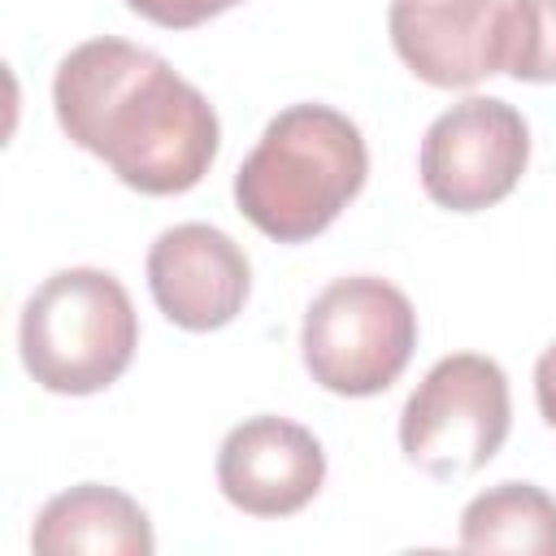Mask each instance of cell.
<instances>
[{
	"mask_svg": "<svg viewBox=\"0 0 556 556\" xmlns=\"http://www.w3.org/2000/svg\"><path fill=\"white\" fill-rule=\"evenodd\" d=\"M508 426L513 400L504 369L491 356L456 352L443 356L408 395L400 413V447L421 473L456 482L478 473L504 447Z\"/></svg>",
	"mask_w": 556,
	"mask_h": 556,
	"instance_id": "obj_5",
	"label": "cell"
},
{
	"mask_svg": "<svg viewBox=\"0 0 556 556\" xmlns=\"http://www.w3.org/2000/svg\"><path fill=\"white\" fill-rule=\"evenodd\" d=\"M300 348L317 387L334 395H378L404 374L417 348V313L408 295L382 278H334L308 304Z\"/></svg>",
	"mask_w": 556,
	"mask_h": 556,
	"instance_id": "obj_4",
	"label": "cell"
},
{
	"mask_svg": "<svg viewBox=\"0 0 556 556\" xmlns=\"http://www.w3.org/2000/svg\"><path fill=\"white\" fill-rule=\"evenodd\" d=\"M148 287L156 308L182 330H217L243 313L252 269L243 248L204 222L156 235L148 252Z\"/></svg>",
	"mask_w": 556,
	"mask_h": 556,
	"instance_id": "obj_7",
	"label": "cell"
},
{
	"mask_svg": "<svg viewBox=\"0 0 556 556\" xmlns=\"http://www.w3.org/2000/svg\"><path fill=\"white\" fill-rule=\"evenodd\" d=\"M326 482V452L300 421L287 417H248L239 421L217 452L222 495L252 517H291Z\"/></svg>",
	"mask_w": 556,
	"mask_h": 556,
	"instance_id": "obj_8",
	"label": "cell"
},
{
	"mask_svg": "<svg viewBox=\"0 0 556 556\" xmlns=\"http://www.w3.org/2000/svg\"><path fill=\"white\" fill-rule=\"evenodd\" d=\"M61 130L143 195L191 191L217 156V113L165 56L126 39H87L52 83Z\"/></svg>",
	"mask_w": 556,
	"mask_h": 556,
	"instance_id": "obj_1",
	"label": "cell"
},
{
	"mask_svg": "<svg viewBox=\"0 0 556 556\" xmlns=\"http://www.w3.org/2000/svg\"><path fill=\"white\" fill-rule=\"evenodd\" d=\"M534 400H539V413L547 426H556V343L539 356L534 365Z\"/></svg>",
	"mask_w": 556,
	"mask_h": 556,
	"instance_id": "obj_14",
	"label": "cell"
},
{
	"mask_svg": "<svg viewBox=\"0 0 556 556\" xmlns=\"http://www.w3.org/2000/svg\"><path fill=\"white\" fill-rule=\"evenodd\" d=\"M126 4L139 17H148V22L165 26V30H191V26H200V22L235 9L239 0H126Z\"/></svg>",
	"mask_w": 556,
	"mask_h": 556,
	"instance_id": "obj_13",
	"label": "cell"
},
{
	"mask_svg": "<svg viewBox=\"0 0 556 556\" xmlns=\"http://www.w3.org/2000/svg\"><path fill=\"white\" fill-rule=\"evenodd\" d=\"M504 74L556 83V0H504Z\"/></svg>",
	"mask_w": 556,
	"mask_h": 556,
	"instance_id": "obj_12",
	"label": "cell"
},
{
	"mask_svg": "<svg viewBox=\"0 0 556 556\" xmlns=\"http://www.w3.org/2000/svg\"><path fill=\"white\" fill-rule=\"evenodd\" d=\"M17 343L26 374L43 391L96 395L126 374L139 348V317L113 274L61 269L26 300Z\"/></svg>",
	"mask_w": 556,
	"mask_h": 556,
	"instance_id": "obj_3",
	"label": "cell"
},
{
	"mask_svg": "<svg viewBox=\"0 0 556 556\" xmlns=\"http://www.w3.org/2000/svg\"><path fill=\"white\" fill-rule=\"evenodd\" d=\"M387 26L430 87H473L504 70V0H391Z\"/></svg>",
	"mask_w": 556,
	"mask_h": 556,
	"instance_id": "obj_9",
	"label": "cell"
},
{
	"mask_svg": "<svg viewBox=\"0 0 556 556\" xmlns=\"http://www.w3.org/2000/svg\"><path fill=\"white\" fill-rule=\"evenodd\" d=\"M530 130L508 100L469 96L439 113L421 139V187L439 208L478 213L500 204L526 174Z\"/></svg>",
	"mask_w": 556,
	"mask_h": 556,
	"instance_id": "obj_6",
	"label": "cell"
},
{
	"mask_svg": "<svg viewBox=\"0 0 556 556\" xmlns=\"http://www.w3.org/2000/svg\"><path fill=\"white\" fill-rule=\"evenodd\" d=\"M39 556H152L156 539L148 513L117 486L83 482L52 495L30 530Z\"/></svg>",
	"mask_w": 556,
	"mask_h": 556,
	"instance_id": "obj_10",
	"label": "cell"
},
{
	"mask_svg": "<svg viewBox=\"0 0 556 556\" xmlns=\"http://www.w3.org/2000/svg\"><path fill=\"white\" fill-rule=\"evenodd\" d=\"M460 547L556 556V500L534 482H500L465 504Z\"/></svg>",
	"mask_w": 556,
	"mask_h": 556,
	"instance_id": "obj_11",
	"label": "cell"
},
{
	"mask_svg": "<svg viewBox=\"0 0 556 556\" xmlns=\"http://www.w3.org/2000/svg\"><path fill=\"white\" fill-rule=\"evenodd\" d=\"M369 152L352 117L330 104L282 109L235 174L239 213L278 243L321 235L365 187Z\"/></svg>",
	"mask_w": 556,
	"mask_h": 556,
	"instance_id": "obj_2",
	"label": "cell"
}]
</instances>
